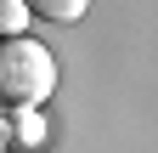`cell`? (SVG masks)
<instances>
[{
    "label": "cell",
    "instance_id": "cell-2",
    "mask_svg": "<svg viewBox=\"0 0 158 153\" xmlns=\"http://www.w3.org/2000/svg\"><path fill=\"white\" fill-rule=\"evenodd\" d=\"M85 6H90V0H23V11L45 17V23H79Z\"/></svg>",
    "mask_w": 158,
    "mask_h": 153
},
{
    "label": "cell",
    "instance_id": "cell-4",
    "mask_svg": "<svg viewBox=\"0 0 158 153\" xmlns=\"http://www.w3.org/2000/svg\"><path fill=\"white\" fill-rule=\"evenodd\" d=\"M0 147H6V130H0Z\"/></svg>",
    "mask_w": 158,
    "mask_h": 153
},
{
    "label": "cell",
    "instance_id": "cell-1",
    "mask_svg": "<svg viewBox=\"0 0 158 153\" xmlns=\"http://www.w3.org/2000/svg\"><path fill=\"white\" fill-rule=\"evenodd\" d=\"M56 91V57L34 34H6L0 40V108L34 113Z\"/></svg>",
    "mask_w": 158,
    "mask_h": 153
},
{
    "label": "cell",
    "instance_id": "cell-3",
    "mask_svg": "<svg viewBox=\"0 0 158 153\" xmlns=\"http://www.w3.org/2000/svg\"><path fill=\"white\" fill-rule=\"evenodd\" d=\"M23 0H0V40H6V34H23Z\"/></svg>",
    "mask_w": 158,
    "mask_h": 153
}]
</instances>
